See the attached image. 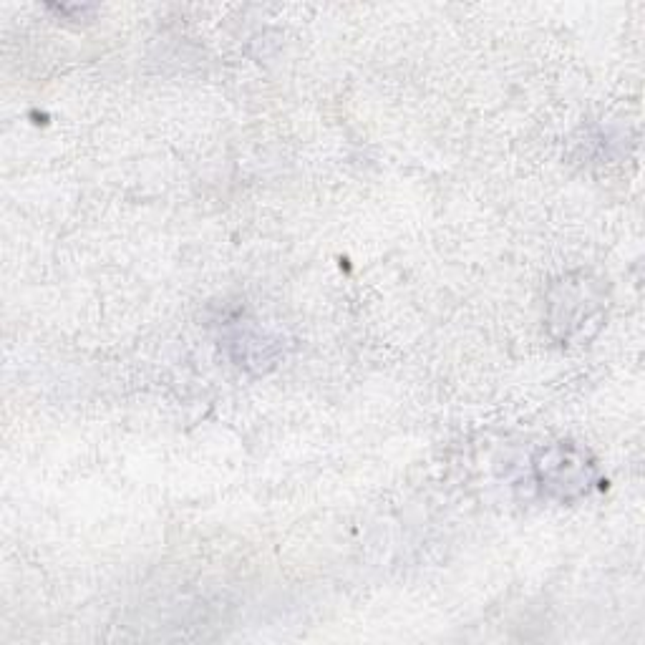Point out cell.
<instances>
[{"mask_svg": "<svg viewBox=\"0 0 645 645\" xmlns=\"http://www.w3.org/2000/svg\"><path fill=\"white\" fill-rule=\"evenodd\" d=\"M557 459L555 462H542V479H545L547 487L560 489V494L565 497L572 487H583L588 482V467H585L583 459H570V467H562V449H555Z\"/></svg>", "mask_w": 645, "mask_h": 645, "instance_id": "6da1fadb", "label": "cell"}]
</instances>
